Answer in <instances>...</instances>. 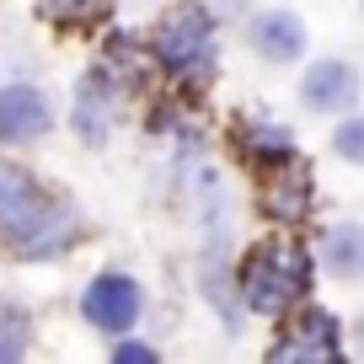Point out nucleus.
Returning a JSON list of instances; mask_svg holds the SVG:
<instances>
[{"instance_id": "obj_5", "label": "nucleus", "mask_w": 364, "mask_h": 364, "mask_svg": "<svg viewBox=\"0 0 364 364\" xmlns=\"http://www.w3.org/2000/svg\"><path fill=\"white\" fill-rule=\"evenodd\" d=\"M359 91H364V75L348 59H316V65L300 75V102H306L311 113H327V118L353 113Z\"/></svg>"}, {"instance_id": "obj_4", "label": "nucleus", "mask_w": 364, "mask_h": 364, "mask_svg": "<svg viewBox=\"0 0 364 364\" xmlns=\"http://www.w3.org/2000/svg\"><path fill=\"white\" fill-rule=\"evenodd\" d=\"M273 364H338L343 359V338H338V321L332 311H300L289 321V332L268 348Z\"/></svg>"}, {"instance_id": "obj_18", "label": "nucleus", "mask_w": 364, "mask_h": 364, "mask_svg": "<svg viewBox=\"0 0 364 364\" xmlns=\"http://www.w3.org/2000/svg\"><path fill=\"white\" fill-rule=\"evenodd\" d=\"M359 11H364V0H359Z\"/></svg>"}, {"instance_id": "obj_7", "label": "nucleus", "mask_w": 364, "mask_h": 364, "mask_svg": "<svg viewBox=\"0 0 364 364\" xmlns=\"http://www.w3.org/2000/svg\"><path fill=\"white\" fill-rule=\"evenodd\" d=\"M247 43L257 48L268 65H295L306 54V22H300L289 6H273V11H257L247 22Z\"/></svg>"}, {"instance_id": "obj_8", "label": "nucleus", "mask_w": 364, "mask_h": 364, "mask_svg": "<svg viewBox=\"0 0 364 364\" xmlns=\"http://www.w3.org/2000/svg\"><path fill=\"white\" fill-rule=\"evenodd\" d=\"M54 113H48V97L33 86H6L0 91V139L27 145V139H43Z\"/></svg>"}, {"instance_id": "obj_17", "label": "nucleus", "mask_w": 364, "mask_h": 364, "mask_svg": "<svg viewBox=\"0 0 364 364\" xmlns=\"http://www.w3.org/2000/svg\"><path fill=\"white\" fill-rule=\"evenodd\" d=\"M353 332H359V348H364V316H359V321H353Z\"/></svg>"}, {"instance_id": "obj_14", "label": "nucleus", "mask_w": 364, "mask_h": 364, "mask_svg": "<svg viewBox=\"0 0 364 364\" xmlns=\"http://www.w3.org/2000/svg\"><path fill=\"white\" fill-rule=\"evenodd\" d=\"M27 343H33V327H27V316H22V311H11V306H0V364L22 359Z\"/></svg>"}, {"instance_id": "obj_11", "label": "nucleus", "mask_w": 364, "mask_h": 364, "mask_svg": "<svg viewBox=\"0 0 364 364\" xmlns=\"http://www.w3.org/2000/svg\"><path fill=\"white\" fill-rule=\"evenodd\" d=\"M262 215H273V220H306L311 215V177L300 161L268 171V182H262Z\"/></svg>"}, {"instance_id": "obj_1", "label": "nucleus", "mask_w": 364, "mask_h": 364, "mask_svg": "<svg viewBox=\"0 0 364 364\" xmlns=\"http://www.w3.org/2000/svg\"><path fill=\"white\" fill-rule=\"evenodd\" d=\"M75 236V220L43 193L33 171L0 161V241L16 257H48Z\"/></svg>"}, {"instance_id": "obj_3", "label": "nucleus", "mask_w": 364, "mask_h": 364, "mask_svg": "<svg viewBox=\"0 0 364 364\" xmlns=\"http://www.w3.org/2000/svg\"><path fill=\"white\" fill-rule=\"evenodd\" d=\"M150 54L171 70V75L209 80L215 70V16L198 0H177L171 11H161V22L150 27Z\"/></svg>"}, {"instance_id": "obj_16", "label": "nucleus", "mask_w": 364, "mask_h": 364, "mask_svg": "<svg viewBox=\"0 0 364 364\" xmlns=\"http://www.w3.org/2000/svg\"><path fill=\"white\" fill-rule=\"evenodd\" d=\"M161 353L156 348H145V343H118L113 348V364H156Z\"/></svg>"}, {"instance_id": "obj_15", "label": "nucleus", "mask_w": 364, "mask_h": 364, "mask_svg": "<svg viewBox=\"0 0 364 364\" xmlns=\"http://www.w3.org/2000/svg\"><path fill=\"white\" fill-rule=\"evenodd\" d=\"M332 150H338V161H348V166H364V113L343 118V124L332 129Z\"/></svg>"}, {"instance_id": "obj_13", "label": "nucleus", "mask_w": 364, "mask_h": 364, "mask_svg": "<svg viewBox=\"0 0 364 364\" xmlns=\"http://www.w3.org/2000/svg\"><path fill=\"white\" fill-rule=\"evenodd\" d=\"M107 11H113V0H38V16L65 33H86V27L107 22Z\"/></svg>"}, {"instance_id": "obj_2", "label": "nucleus", "mask_w": 364, "mask_h": 364, "mask_svg": "<svg viewBox=\"0 0 364 364\" xmlns=\"http://www.w3.org/2000/svg\"><path fill=\"white\" fill-rule=\"evenodd\" d=\"M306 289H311V257L295 241H262V247H252L241 273H236L241 306L257 311V316H284L289 306L306 300Z\"/></svg>"}, {"instance_id": "obj_6", "label": "nucleus", "mask_w": 364, "mask_h": 364, "mask_svg": "<svg viewBox=\"0 0 364 364\" xmlns=\"http://www.w3.org/2000/svg\"><path fill=\"white\" fill-rule=\"evenodd\" d=\"M80 311H86L91 327L102 332H129L139 321V284L129 279V273H97L91 279V289L80 295Z\"/></svg>"}, {"instance_id": "obj_9", "label": "nucleus", "mask_w": 364, "mask_h": 364, "mask_svg": "<svg viewBox=\"0 0 364 364\" xmlns=\"http://www.w3.org/2000/svg\"><path fill=\"white\" fill-rule=\"evenodd\" d=\"M236 150H241V156H247L257 171H273V166L300 161L295 134H289L284 124H268V118H247V124L236 129Z\"/></svg>"}, {"instance_id": "obj_10", "label": "nucleus", "mask_w": 364, "mask_h": 364, "mask_svg": "<svg viewBox=\"0 0 364 364\" xmlns=\"http://www.w3.org/2000/svg\"><path fill=\"white\" fill-rule=\"evenodd\" d=\"M113 113H118L113 80H107L102 70H91V75L80 80V91H75V129H80V139H86V145H102Z\"/></svg>"}, {"instance_id": "obj_12", "label": "nucleus", "mask_w": 364, "mask_h": 364, "mask_svg": "<svg viewBox=\"0 0 364 364\" xmlns=\"http://www.w3.org/2000/svg\"><path fill=\"white\" fill-rule=\"evenodd\" d=\"M321 262H327L338 279H359L364 273V225H353V220L332 225L327 236H321Z\"/></svg>"}]
</instances>
